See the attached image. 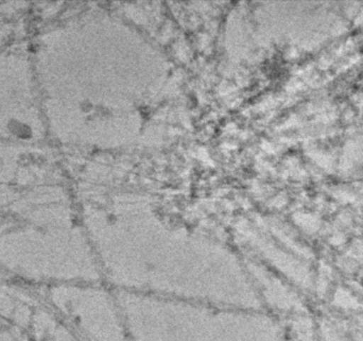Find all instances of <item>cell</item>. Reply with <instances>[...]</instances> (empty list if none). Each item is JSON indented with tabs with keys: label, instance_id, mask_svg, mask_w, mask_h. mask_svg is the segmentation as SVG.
<instances>
[{
	"label": "cell",
	"instance_id": "obj_1",
	"mask_svg": "<svg viewBox=\"0 0 363 341\" xmlns=\"http://www.w3.org/2000/svg\"><path fill=\"white\" fill-rule=\"evenodd\" d=\"M45 301L82 341H129L116 291L101 282L45 286Z\"/></svg>",
	"mask_w": 363,
	"mask_h": 341
}]
</instances>
